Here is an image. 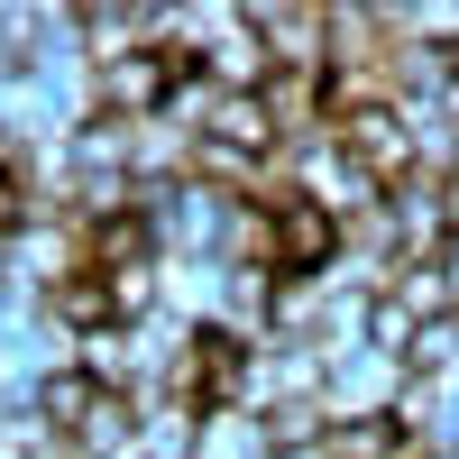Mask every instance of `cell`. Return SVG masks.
Instances as JSON below:
<instances>
[{
    "label": "cell",
    "instance_id": "8992f818",
    "mask_svg": "<svg viewBox=\"0 0 459 459\" xmlns=\"http://www.w3.org/2000/svg\"><path fill=\"white\" fill-rule=\"evenodd\" d=\"M266 450L294 459V450H331V395H294V404H266Z\"/></svg>",
    "mask_w": 459,
    "mask_h": 459
},
{
    "label": "cell",
    "instance_id": "6da1fadb",
    "mask_svg": "<svg viewBox=\"0 0 459 459\" xmlns=\"http://www.w3.org/2000/svg\"><path fill=\"white\" fill-rule=\"evenodd\" d=\"M331 147L350 157L359 175H377L386 194H404L413 175H423V157H413V120H404V101H359V110H340L331 120Z\"/></svg>",
    "mask_w": 459,
    "mask_h": 459
},
{
    "label": "cell",
    "instance_id": "7a4b0ae2",
    "mask_svg": "<svg viewBox=\"0 0 459 459\" xmlns=\"http://www.w3.org/2000/svg\"><path fill=\"white\" fill-rule=\"evenodd\" d=\"M276 74H331V0H239Z\"/></svg>",
    "mask_w": 459,
    "mask_h": 459
},
{
    "label": "cell",
    "instance_id": "9c48e42d",
    "mask_svg": "<svg viewBox=\"0 0 459 459\" xmlns=\"http://www.w3.org/2000/svg\"><path fill=\"white\" fill-rule=\"evenodd\" d=\"M203 459H276L257 413H203Z\"/></svg>",
    "mask_w": 459,
    "mask_h": 459
},
{
    "label": "cell",
    "instance_id": "ba28073f",
    "mask_svg": "<svg viewBox=\"0 0 459 459\" xmlns=\"http://www.w3.org/2000/svg\"><path fill=\"white\" fill-rule=\"evenodd\" d=\"M395 303H404L413 322H441V313H459V285H450L441 257H423V266H404V276H395Z\"/></svg>",
    "mask_w": 459,
    "mask_h": 459
},
{
    "label": "cell",
    "instance_id": "277c9868",
    "mask_svg": "<svg viewBox=\"0 0 459 459\" xmlns=\"http://www.w3.org/2000/svg\"><path fill=\"white\" fill-rule=\"evenodd\" d=\"M413 386L404 359H377V350H340L331 359V423H359V413H395Z\"/></svg>",
    "mask_w": 459,
    "mask_h": 459
},
{
    "label": "cell",
    "instance_id": "52a82bcc",
    "mask_svg": "<svg viewBox=\"0 0 459 459\" xmlns=\"http://www.w3.org/2000/svg\"><path fill=\"white\" fill-rule=\"evenodd\" d=\"M413 441L395 413H359V423H331V459H413Z\"/></svg>",
    "mask_w": 459,
    "mask_h": 459
},
{
    "label": "cell",
    "instance_id": "30bf717a",
    "mask_svg": "<svg viewBox=\"0 0 459 459\" xmlns=\"http://www.w3.org/2000/svg\"><path fill=\"white\" fill-rule=\"evenodd\" d=\"M413 340H423V322H413L395 294H377V303H368V350H377V359H413Z\"/></svg>",
    "mask_w": 459,
    "mask_h": 459
},
{
    "label": "cell",
    "instance_id": "3957f363",
    "mask_svg": "<svg viewBox=\"0 0 459 459\" xmlns=\"http://www.w3.org/2000/svg\"><path fill=\"white\" fill-rule=\"evenodd\" d=\"M266 221H276V276H331L340 248H350V221L322 212L313 194H276Z\"/></svg>",
    "mask_w": 459,
    "mask_h": 459
},
{
    "label": "cell",
    "instance_id": "5b68a950",
    "mask_svg": "<svg viewBox=\"0 0 459 459\" xmlns=\"http://www.w3.org/2000/svg\"><path fill=\"white\" fill-rule=\"evenodd\" d=\"M47 313H56L74 340H92V331H110V322H120V294H110V276H101V266H83V276H65V285L47 294Z\"/></svg>",
    "mask_w": 459,
    "mask_h": 459
}]
</instances>
